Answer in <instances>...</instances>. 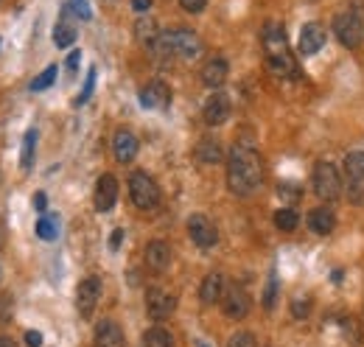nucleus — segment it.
I'll use <instances>...</instances> for the list:
<instances>
[{
  "instance_id": "obj_41",
  "label": "nucleus",
  "mask_w": 364,
  "mask_h": 347,
  "mask_svg": "<svg viewBox=\"0 0 364 347\" xmlns=\"http://www.w3.org/2000/svg\"><path fill=\"white\" fill-rule=\"evenodd\" d=\"M120 241H124V230L118 227V230L112 233V238H109V249H118V246H120Z\"/></svg>"
},
{
  "instance_id": "obj_21",
  "label": "nucleus",
  "mask_w": 364,
  "mask_h": 347,
  "mask_svg": "<svg viewBox=\"0 0 364 347\" xmlns=\"http://www.w3.org/2000/svg\"><path fill=\"white\" fill-rule=\"evenodd\" d=\"M196 160H199V162H205V165H216V162H222V160H224V151H222L219 140H213V138L199 140V146H196Z\"/></svg>"
},
{
  "instance_id": "obj_42",
  "label": "nucleus",
  "mask_w": 364,
  "mask_h": 347,
  "mask_svg": "<svg viewBox=\"0 0 364 347\" xmlns=\"http://www.w3.org/2000/svg\"><path fill=\"white\" fill-rule=\"evenodd\" d=\"M132 9L135 12H149L151 9V0H132Z\"/></svg>"
},
{
  "instance_id": "obj_15",
  "label": "nucleus",
  "mask_w": 364,
  "mask_h": 347,
  "mask_svg": "<svg viewBox=\"0 0 364 347\" xmlns=\"http://www.w3.org/2000/svg\"><path fill=\"white\" fill-rule=\"evenodd\" d=\"M171 264V246L166 241H151L146 246V266L151 272H166Z\"/></svg>"
},
{
  "instance_id": "obj_36",
  "label": "nucleus",
  "mask_w": 364,
  "mask_h": 347,
  "mask_svg": "<svg viewBox=\"0 0 364 347\" xmlns=\"http://www.w3.org/2000/svg\"><path fill=\"white\" fill-rule=\"evenodd\" d=\"M70 9L82 17V20H90L93 17V12H90V6H87V0H70Z\"/></svg>"
},
{
  "instance_id": "obj_30",
  "label": "nucleus",
  "mask_w": 364,
  "mask_h": 347,
  "mask_svg": "<svg viewBox=\"0 0 364 347\" xmlns=\"http://www.w3.org/2000/svg\"><path fill=\"white\" fill-rule=\"evenodd\" d=\"M227 347H258V341H255V336L250 330H238V333L230 336Z\"/></svg>"
},
{
  "instance_id": "obj_27",
  "label": "nucleus",
  "mask_w": 364,
  "mask_h": 347,
  "mask_svg": "<svg viewBox=\"0 0 364 347\" xmlns=\"http://www.w3.org/2000/svg\"><path fill=\"white\" fill-rule=\"evenodd\" d=\"M143 344L146 347H174V336L166 328H149L143 333Z\"/></svg>"
},
{
  "instance_id": "obj_6",
  "label": "nucleus",
  "mask_w": 364,
  "mask_h": 347,
  "mask_svg": "<svg viewBox=\"0 0 364 347\" xmlns=\"http://www.w3.org/2000/svg\"><path fill=\"white\" fill-rule=\"evenodd\" d=\"M188 235H191V241H193L199 249H211V246H216V241H219L216 224L208 219V215H202V213H193L191 219H188Z\"/></svg>"
},
{
  "instance_id": "obj_26",
  "label": "nucleus",
  "mask_w": 364,
  "mask_h": 347,
  "mask_svg": "<svg viewBox=\"0 0 364 347\" xmlns=\"http://www.w3.org/2000/svg\"><path fill=\"white\" fill-rule=\"evenodd\" d=\"M345 174H347L350 182L364 180V151H350L345 157Z\"/></svg>"
},
{
  "instance_id": "obj_13",
  "label": "nucleus",
  "mask_w": 364,
  "mask_h": 347,
  "mask_svg": "<svg viewBox=\"0 0 364 347\" xmlns=\"http://www.w3.org/2000/svg\"><path fill=\"white\" fill-rule=\"evenodd\" d=\"M230 98L227 93H213L208 101H205V109H202V115H205V123L208 126H222L227 118H230Z\"/></svg>"
},
{
  "instance_id": "obj_31",
  "label": "nucleus",
  "mask_w": 364,
  "mask_h": 347,
  "mask_svg": "<svg viewBox=\"0 0 364 347\" xmlns=\"http://www.w3.org/2000/svg\"><path fill=\"white\" fill-rule=\"evenodd\" d=\"M135 34H138V39H140V42H146V45H149V42H151L160 31L154 28V23H151V20H140V23H138V28H135Z\"/></svg>"
},
{
  "instance_id": "obj_25",
  "label": "nucleus",
  "mask_w": 364,
  "mask_h": 347,
  "mask_svg": "<svg viewBox=\"0 0 364 347\" xmlns=\"http://www.w3.org/2000/svg\"><path fill=\"white\" fill-rule=\"evenodd\" d=\"M36 235L43 241H56L59 238V215L56 213L43 215V219L36 222Z\"/></svg>"
},
{
  "instance_id": "obj_18",
  "label": "nucleus",
  "mask_w": 364,
  "mask_h": 347,
  "mask_svg": "<svg viewBox=\"0 0 364 347\" xmlns=\"http://www.w3.org/2000/svg\"><path fill=\"white\" fill-rule=\"evenodd\" d=\"M96 344L98 347H124V330L118 322L104 319L96 325Z\"/></svg>"
},
{
  "instance_id": "obj_32",
  "label": "nucleus",
  "mask_w": 364,
  "mask_h": 347,
  "mask_svg": "<svg viewBox=\"0 0 364 347\" xmlns=\"http://www.w3.org/2000/svg\"><path fill=\"white\" fill-rule=\"evenodd\" d=\"M93 90H96V67L87 73V81H85V90H82V96L76 98V107H82V104H87L90 101V96H93Z\"/></svg>"
},
{
  "instance_id": "obj_37",
  "label": "nucleus",
  "mask_w": 364,
  "mask_h": 347,
  "mask_svg": "<svg viewBox=\"0 0 364 347\" xmlns=\"http://www.w3.org/2000/svg\"><path fill=\"white\" fill-rule=\"evenodd\" d=\"M277 193H280V199H286V202H297V199H300V191H297L295 185H289V182H283V185L277 188Z\"/></svg>"
},
{
  "instance_id": "obj_14",
  "label": "nucleus",
  "mask_w": 364,
  "mask_h": 347,
  "mask_svg": "<svg viewBox=\"0 0 364 347\" xmlns=\"http://www.w3.org/2000/svg\"><path fill=\"white\" fill-rule=\"evenodd\" d=\"M112 154L118 162H132L138 154V138L129 132V129H118L112 138Z\"/></svg>"
},
{
  "instance_id": "obj_23",
  "label": "nucleus",
  "mask_w": 364,
  "mask_h": 347,
  "mask_svg": "<svg viewBox=\"0 0 364 347\" xmlns=\"http://www.w3.org/2000/svg\"><path fill=\"white\" fill-rule=\"evenodd\" d=\"M76 42V25L70 20H59L54 25V45L56 48H70Z\"/></svg>"
},
{
  "instance_id": "obj_28",
  "label": "nucleus",
  "mask_w": 364,
  "mask_h": 347,
  "mask_svg": "<svg viewBox=\"0 0 364 347\" xmlns=\"http://www.w3.org/2000/svg\"><path fill=\"white\" fill-rule=\"evenodd\" d=\"M34 151H36V129H28L23 138V151H20V165L23 171H28L34 165Z\"/></svg>"
},
{
  "instance_id": "obj_11",
  "label": "nucleus",
  "mask_w": 364,
  "mask_h": 347,
  "mask_svg": "<svg viewBox=\"0 0 364 347\" xmlns=\"http://www.w3.org/2000/svg\"><path fill=\"white\" fill-rule=\"evenodd\" d=\"M140 104H143L146 109H166V107L171 104V90H169V84L160 81V78L149 81L143 90H140Z\"/></svg>"
},
{
  "instance_id": "obj_4",
  "label": "nucleus",
  "mask_w": 364,
  "mask_h": 347,
  "mask_svg": "<svg viewBox=\"0 0 364 347\" xmlns=\"http://www.w3.org/2000/svg\"><path fill=\"white\" fill-rule=\"evenodd\" d=\"M129 196L138 210H154L160 204V188L146 171H135L129 177Z\"/></svg>"
},
{
  "instance_id": "obj_35",
  "label": "nucleus",
  "mask_w": 364,
  "mask_h": 347,
  "mask_svg": "<svg viewBox=\"0 0 364 347\" xmlns=\"http://www.w3.org/2000/svg\"><path fill=\"white\" fill-rule=\"evenodd\" d=\"M180 6H182L188 14H199V12H205L208 0H180Z\"/></svg>"
},
{
  "instance_id": "obj_2",
  "label": "nucleus",
  "mask_w": 364,
  "mask_h": 347,
  "mask_svg": "<svg viewBox=\"0 0 364 347\" xmlns=\"http://www.w3.org/2000/svg\"><path fill=\"white\" fill-rule=\"evenodd\" d=\"M334 34L339 36V42L345 48H358L364 42V17L356 9L339 12L334 17Z\"/></svg>"
},
{
  "instance_id": "obj_39",
  "label": "nucleus",
  "mask_w": 364,
  "mask_h": 347,
  "mask_svg": "<svg viewBox=\"0 0 364 347\" xmlns=\"http://www.w3.org/2000/svg\"><path fill=\"white\" fill-rule=\"evenodd\" d=\"M34 207H36L39 213H43V210L48 207V196H45L43 191H36V193H34Z\"/></svg>"
},
{
  "instance_id": "obj_12",
  "label": "nucleus",
  "mask_w": 364,
  "mask_h": 347,
  "mask_svg": "<svg viewBox=\"0 0 364 347\" xmlns=\"http://www.w3.org/2000/svg\"><path fill=\"white\" fill-rule=\"evenodd\" d=\"M297 48L303 56H314L325 48V28L319 23H306L303 31H300V39H297Z\"/></svg>"
},
{
  "instance_id": "obj_20",
  "label": "nucleus",
  "mask_w": 364,
  "mask_h": 347,
  "mask_svg": "<svg viewBox=\"0 0 364 347\" xmlns=\"http://www.w3.org/2000/svg\"><path fill=\"white\" fill-rule=\"evenodd\" d=\"M227 70H230V65L222 56H216V59H211L205 67H202V81H205L211 90H219V87L227 81Z\"/></svg>"
},
{
  "instance_id": "obj_1",
  "label": "nucleus",
  "mask_w": 364,
  "mask_h": 347,
  "mask_svg": "<svg viewBox=\"0 0 364 347\" xmlns=\"http://www.w3.org/2000/svg\"><path fill=\"white\" fill-rule=\"evenodd\" d=\"M264 180V162L253 146H235L227 157V188L235 196H250Z\"/></svg>"
},
{
  "instance_id": "obj_22",
  "label": "nucleus",
  "mask_w": 364,
  "mask_h": 347,
  "mask_svg": "<svg viewBox=\"0 0 364 347\" xmlns=\"http://www.w3.org/2000/svg\"><path fill=\"white\" fill-rule=\"evenodd\" d=\"M266 59H269V67H272L277 76H289V78L297 76V62H295V56H292L289 51L275 54V56H266Z\"/></svg>"
},
{
  "instance_id": "obj_43",
  "label": "nucleus",
  "mask_w": 364,
  "mask_h": 347,
  "mask_svg": "<svg viewBox=\"0 0 364 347\" xmlns=\"http://www.w3.org/2000/svg\"><path fill=\"white\" fill-rule=\"evenodd\" d=\"M0 347H17V341L9 339V336H0Z\"/></svg>"
},
{
  "instance_id": "obj_9",
  "label": "nucleus",
  "mask_w": 364,
  "mask_h": 347,
  "mask_svg": "<svg viewBox=\"0 0 364 347\" xmlns=\"http://www.w3.org/2000/svg\"><path fill=\"white\" fill-rule=\"evenodd\" d=\"M250 294L241 288V286H230L227 291H224V297H222V308H224V314L230 317V319H244L247 314H250Z\"/></svg>"
},
{
  "instance_id": "obj_40",
  "label": "nucleus",
  "mask_w": 364,
  "mask_h": 347,
  "mask_svg": "<svg viewBox=\"0 0 364 347\" xmlns=\"http://www.w3.org/2000/svg\"><path fill=\"white\" fill-rule=\"evenodd\" d=\"M78 62H82V54H78V51H73V54L67 56V70H70V73H76Z\"/></svg>"
},
{
  "instance_id": "obj_29",
  "label": "nucleus",
  "mask_w": 364,
  "mask_h": 347,
  "mask_svg": "<svg viewBox=\"0 0 364 347\" xmlns=\"http://www.w3.org/2000/svg\"><path fill=\"white\" fill-rule=\"evenodd\" d=\"M56 73H59V67L56 65H48L43 73H39L36 78H31V93H43V90H48V87L56 81Z\"/></svg>"
},
{
  "instance_id": "obj_17",
  "label": "nucleus",
  "mask_w": 364,
  "mask_h": 347,
  "mask_svg": "<svg viewBox=\"0 0 364 347\" xmlns=\"http://www.w3.org/2000/svg\"><path fill=\"white\" fill-rule=\"evenodd\" d=\"M222 297H224V277L222 272H211L199 286V299L205 306H213V302H222Z\"/></svg>"
},
{
  "instance_id": "obj_7",
  "label": "nucleus",
  "mask_w": 364,
  "mask_h": 347,
  "mask_svg": "<svg viewBox=\"0 0 364 347\" xmlns=\"http://www.w3.org/2000/svg\"><path fill=\"white\" fill-rule=\"evenodd\" d=\"M174 308H177V297L174 294H169L163 288H149V294H146V314L154 322L169 319L174 314Z\"/></svg>"
},
{
  "instance_id": "obj_16",
  "label": "nucleus",
  "mask_w": 364,
  "mask_h": 347,
  "mask_svg": "<svg viewBox=\"0 0 364 347\" xmlns=\"http://www.w3.org/2000/svg\"><path fill=\"white\" fill-rule=\"evenodd\" d=\"M264 48H266V56H275V54H283V51H289L286 48V31H283L280 23H266L264 25Z\"/></svg>"
},
{
  "instance_id": "obj_10",
  "label": "nucleus",
  "mask_w": 364,
  "mask_h": 347,
  "mask_svg": "<svg viewBox=\"0 0 364 347\" xmlns=\"http://www.w3.org/2000/svg\"><path fill=\"white\" fill-rule=\"evenodd\" d=\"M93 202H96L98 213H109L115 207V202H118V180L112 177V174H101V177H98Z\"/></svg>"
},
{
  "instance_id": "obj_33",
  "label": "nucleus",
  "mask_w": 364,
  "mask_h": 347,
  "mask_svg": "<svg viewBox=\"0 0 364 347\" xmlns=\"http://www.w3.org/2000/svg\"><path fill=\"white\" fill-rule=\"evenodd\" d=\"M275 299H277V275H269V283L264 291V308H275Z\"/></svg>"
},
{
  "instance_id": "obj_38",
  "label": "nucleus",
  "mask_w": 364,
  "mask_h": 347,
  "mask_svg": "<svg viewBox=\"0 0 364 347\" xmlns=\"http://www.w3.org/2000/svg\"><path fill=\"white\" fill-rule=\"evenodd\" d=\"M25 344L28 347H43V333H39V330H28L25 333Z\"/></svg>"
},
{
  "instance_id": "obj_19",
  "label": "nucleus",
  "mask_w": 364,
  "mask_h": 347,
  "mask_svg": "<svg viewBox=\"0 0 364 347\" xmlns=\"http://www.w3.org/2000/svg\"><path fill=\"white\" fill-rule=\"evenodd\" d=\"M308 227L317 235H331L336 230V215L328 207H317V210L308 213Z\"/></svg>"
},
{
  "instance_id": "obj_8",
  "label": "nucleus",
  "mask_w": 364,
  "mask_h": 347,
  "mask_svg": "<svg viewBox=\"0 0 364 347\" xmlns=\"http://www.w3.org/2000/svg\"><path fill=\"white\" fill-rule=\"evenodd\" d=\"M98 297H101V280L98 277H85L76 288V308L82 317H90L98 306Z\"/></svg>"
},
{
  "instance_id": "obj_34",
  "label": "nucleus",
  "mask_w": 364,
  "mask_h": 347,
  "mask_svg": "<svg viewBox=\"0 0 364 347\" xmlns=\"http://www.w3.org/2000/svg\"><path fill=\"white\" fill-rule=\"evenodd\" d=\"M311 314V299H295L292 302V317L295 319H308Z\"/></svg>"
},
{
  "instance_id": "obj_3",
  "label": "nucleus",
  "mask_w": 364,
  "mask_h": 347,
  "mask_svg": "<svg viewBox=\"0 0 364 347\" xmlns=\"http://www.w3.org/2000/svg\"><path fill=\"white\" fill-rule=\"evenodd\" d=\"M314 193L322 202L339 199V193H342V177H339V171H336L334 162H328V160L317 162V168H314Z\"/></svg>"
},
{
  "instance_id": "obj_24",
  "label": "nucleus",
  "mask_w": 364,
  "mask_h": 347,
  "mask_svg": "<svg viewBox=\"0 0 364 347\" xmlns=\"http://www.w3.org/2000/svg\"><path fill=\"white\" fill-rule=\"evenodd\" d=\"M275 227H277L280 233H295V230L300 227V215H297V210H292V207H280V210L275 213Z\"/></svg>"
},
{
  "instance_id": "obj_5",
  "label": "nucleus",
  "mask_w": 364,
  "mask_h": 347,
  "mask_svg": "<svg viewBox=\"0 0 364 347\" xmlns=\"http://www.w3.org/2000/svg\"><path fill=\"white\" fill-rule=\"evenodd\" d=\"M166 34H169V42H171V54L177 59H196L202 54V39L191 28H171Z\"/></svg>"
}]
</instances>
